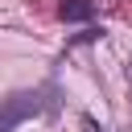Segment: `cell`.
I'll return each instance as SVG.
<instances>
[{"label": "cell", "mask_w": 132, "mask_h": 132, "mask_svg": "<svg viewBox=\"0 0 132 132\" xmlns=\"http://www.w3.org/2000/svg\"><path fill=\"white\" fill-rule=\"evenodd\" d=\"M62 107V91L58 82H37L25 91H8L0 99V132H16L21 124L37 120V116H54Z\"/></svg>", "instance_id": "1"}, {"label": "cell", "mask_w": 132, "mask_h": 132, "mask_svg": "<svg viewBox=\"0 0 132 132\" xmlns=\"http://www.w3.org/2000/svg\"><path fill=\"white\" fill-rule=\"evenodd\" d=\"M58 16L62 21H91L95 16V0H62L58 4Z\"/></svg>", "instance_id": "2"}, {"label": "cell", "mask_w": 132, "mask_h": 132, "mask_svg": "<svg viewBox=\"0 0 132 132\" xmlns=\"http://www.w3.org/2000/svg\"><path fill=\"white\" fill-rule=\"evenodd\" d=\"M87 132H107V128H95V124H91V120H87Z\"/></svg>", "instance_id": "3"}, {"label": "cell", "mask_w": 132, "mask_h": 132, "mask_svg": "<svg viewBox=\"0 0 132 132\" xmlns=\"http://www.w3.org/2000/svg\"><path fill=\"white\" fill-rule=\"evenodd\" d=\"M128 87H132V58H128Z\"/></svg>", "instance_id": "4"}]
</instances>
